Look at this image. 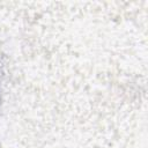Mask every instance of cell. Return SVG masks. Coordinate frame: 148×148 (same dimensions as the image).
<instances>
[{
	"instance_id": "1",
	"label": "cell",
	"mask_w": 148,
	"mask_h": 148,
	"mask_svg": "<svg viewBox=\"0 0 148 148\" xmlns=\"http://www.w3.org/2000/svg\"><path fill=\"white\" fill-rule=\"evenodd\" d=\"M0 104H1V88H0Z\"/></svg>"
}]
</instances>
